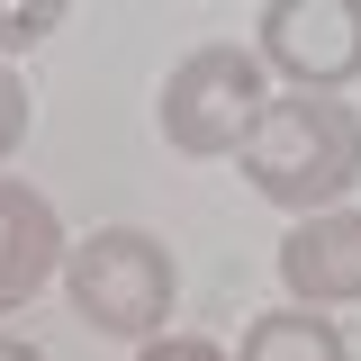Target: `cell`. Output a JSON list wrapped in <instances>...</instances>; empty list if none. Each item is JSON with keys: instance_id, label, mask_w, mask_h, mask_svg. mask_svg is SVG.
Returning a JSON list of instances; mask_svg holds the SVG:
<instances>
[{"instance_id": "5b68a950", "label": "cell", "mask_w": 361, "mask_h": 361, "mask_svg": "<svg viewBox=\"0 0 361 361\" xmlns=\"http://www.w3.org/2000/svg\"><path fill=\"white\" fill-rule=\"evenodd\" d=\"M280 289H289V307H316V316L361 307V199L289 217V235H280Z\"/></svg>"}, {"instance_id": "30bf717a", "label": "cell", "mask_w": 361, "mask_h": 361, "mask_svg": "<svg viewBox=\"0 0 361 361\" xmlns=\"http://www.w3.org/2000/svg\"><path fill=\"white\" fill-rule=\"evenodd\" d=\"M135 361H226V343L217 334H172V325H163V334L135 343Z\"/></svg>"}, {"instance_id": "52a82bcc", "label": "cell", "mask_w": 361, "mask_h": 361, "mask_svg": "<svg viewBox=\"0 0 361 361\" xmlns=\"http://www.w3.org/2000/svg\"><path fill=\"white\" fill-rule=\"evenodd\" d=\"M226 361H353V343L316 307H262L244 325V343H226Z\"/></svg>"}, {"instance_id": "8992f818", "label": "cell", "mask_w": 361, "mask_h": 361, "mask_svg": "<svg viewBox=\"0 0 361 361\" xmlns=\"http://www.w3.org/2000/svg\"><path fill=\"white\" fill-rule=\"evenodd\" d=\"M63 217H54V199H45L37 180H9L0 172V307H18V298H37L45 280L63 271Z\"/></svg>"}, {"instance_id": "9c48e42d", "label": "cell", "mask_w": 361, "mask_h": 361, "mask_svg": "<svg viewBox=\"0 0 361 361\" xmlns=\"http://www.w3.org/2000/svg\"><path fill=\"white\" fill-rule=\"evenodd\" d=\"M27 118H37V99L18 82V63H0V172H9V154L27 145Z\"/></svg>"}, {"instance_id": "6da1fadb", "label": "cell", "mask_w": 361, "mask_h": 361, "mask_svg": "<svg viewBox=\"0 0 361 361\" xmlns=\"http://www.w3.org/2000/svg\"><path fill=\"white\" fill-rule=\"evenodd\" d=\"M235 163L289 217L343 208L361 180V109L343 90H271L244 127V145H235Z\"/></svg>"}, {"instance_id": "277c9868", "label": "cell", "mask_w": 361, "mask_h": 361, "mask_svg": "<svg viewBox=\"0 0 361 361\" xmlns=\"http://www.w3.org/2000/svg\"><path fill=\"white\" fill-rule=\"evenodd\" d=\"M253 63L289 90H353L361 82V0H262Z\"/></svg>"}, {"instance_id": "8fae6325", "label": "cell", "mask_w": 361, "mask_h": 361, "mask_svg": "<svg viewBox=\"0 0 361 361\" xmlns=\"http://www.w3.org/2000/svg\"><path fill=\"white\" fill-rule=\"evenodd\" d=\"M0 361H45V353L27 343V334H0Z\"/></svg>"}, {"instance_id": "7a4b0ae2", "label": "cell", "mask_w": 361, "mask_h": 361, "mask_svg": "<svg viewBox=\"0 0 361 361\" xmlns=\"http://www.w3.org/2000/svg\"><path fill=\"white\" fill-rule=\"evenodd\" d=\"M63 298L82 316L90 334H109V343H145V334H163L172 325V298H180V262L163 235H145V226H99L82 244H63Z\"/></svg>"}, {"instance_id": "ba28073f", "label": "cell", "mask_w": 361, "mask_h": 361, "mask_svg": "<svg viewBox=\"0 0 361 361\" xmlns=\"http://www.w3.org/2000/svg\"><path fill=\"white\" fill-rule=\"evenodd\" d=\"M63 9H73V0H0V63L37 54V45L63 27Z\"/></svg>"}, {"instance_id": "3957f363", "label": "cell", "mask_w": 361, "mask_h": 361, "mask_svg": "<svg viewBox=\"0 0 361 361\" xmlns=\"http://www.w3.org/2000/svg\"><path fill=\"white\" fill-rule=\"evenodd\" d=\"M271 99V73L253 63V45L235 37H208L190 45L172 73H163V99H154V118H163V145L190 154V163H226L244 127H253V109Z\"/></svg>"}]
</instances>
